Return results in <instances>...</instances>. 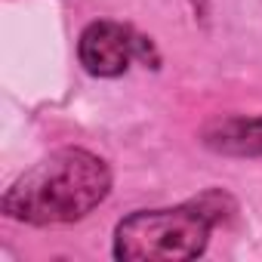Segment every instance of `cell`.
<instances>
[{"label": "cell", "mask_w": 262, "mask_h": 262, "mask_svg": "<svg viewBox=\"0 0 262 262\" xmlns=\"http://www.w3.org/2000/svg\"><path fill=\"white\" fill-rule=\"evenodd\" d=\"M225 207L234 201L222 191H204L201 198L167 207L136 210L114 228V259L123 262H185L204 256L210 231L222 222Z\"/></svg>", "instance_id": "2"}, {"label": "cell", "mask_w": 262, "mask_h": 262, "mask_svg": "<svg viewBox=\"0 0 262 262\" xmlns=\"http://www.w3.org/2000/svg\"><path fill=\"white\" fill-rule=\"evenodd\" d=\"M204 145L216 155L262 158V114L216 120L210 129H204Z\"/></svg>", "instance_id": "4"}, {"label": "cell", "mask_w": 262, "mask_h": 262, "mask_svg": "<svg viewBox=\"0 0 262 262\" xmlns=\"http://www.w3.org/2000/svg\"><path fill=\"white\" fill-rule=\"evenodd\" d=\"M80 65L93 77H120L136 56H145V40L120 22H90L77 43Z\"/></svg>", "instance_id": "3"}, {"label": "cell", "mask_w": 262, "mask_h": 262, "mask_svg": "<svg viewBox=\"0 0 262 262\" xmlns=\"http://www.w3.org/2000/svg\"><path fill=\"white\" fill-rule=\"evenodd\" d=\"M111 194L108 164L86 148H59L22 173L4 194V213L25 225H65Z\"/></svg>", "instance_id": "1"}]
</instances>
